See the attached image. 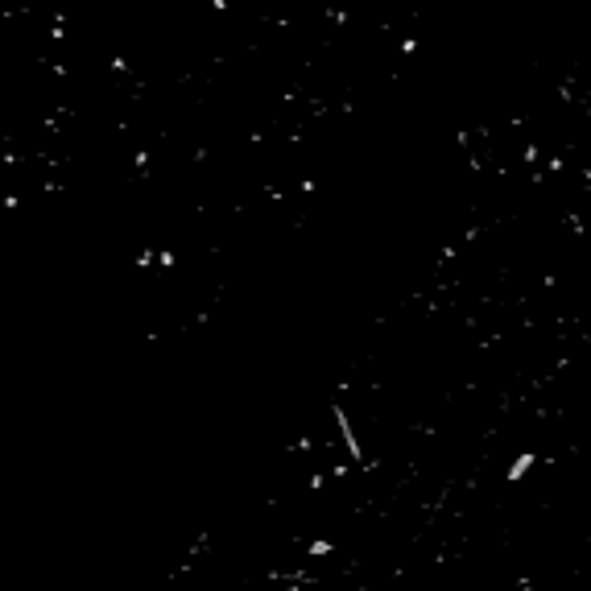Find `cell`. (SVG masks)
<instances>
[{
    "label": "cell",
    "mask_w": 591,
    "mask_h": 591,
    "mask_svg": "<svg viewBox=\"0 0 591 591\" xmlns=\"http://www.w3.org/2000/svg\"><path fill=\"white\" fill-rule=\"evenodd\" d=\"M529 467H537V451H521V455H517V459L509 464L504 480H509V484H521V480L529 475Z\"/></svg>",
    "instance_id": "1"
}]
</instances>
